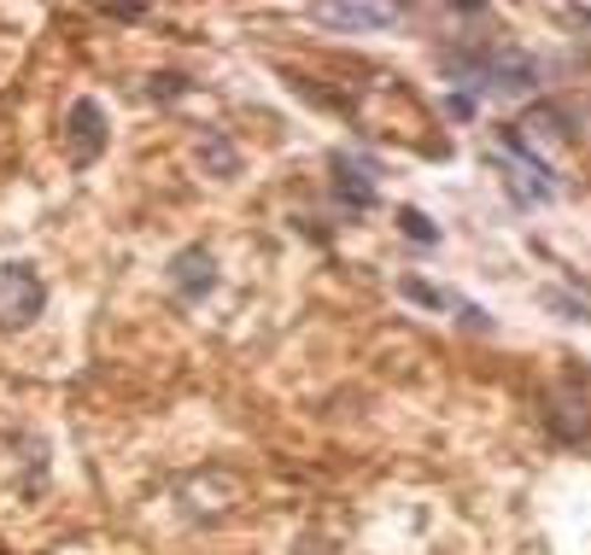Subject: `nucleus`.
<instances>
[{"label":"nucleus","mask_w":591,"mask_h":555,"mask_svg":"<svg viewBox=\"0 0 591 555\" xmlns=\"http://www.w3.org/2000/svg\"><path fill=\"white\" fill-rule=\"evenodd\" d=\"M445 71L468 88H492V94H527L539 82V65L521 48H468V53H445Z\"/></svg>","instance_id":"nucleus-1"},{"label":"nucleus","mask_w":591,"mask_h":555,"mask_svg":"<svg viewBox=\"0 0 591 555\" xmlns=\"http://www.w3.org/2000/svg\"><path fill=\"white\" fill-rule=\"evenodd\" d=\"M217 286V258L206 252V245H182V252L170 258V293L182 304H199Z\"/></svg>","instance_id":"nucleus-4"},{"label":"nucleus","mask_w":591,"mask_h":555,"mask_svg":"<svg viewBox=\"0 0 591 555\" xmlns=\"http://www.w3.org/2000/svg\"><path fill=\"white\" fill-rule=\"evenodd\" d=\"M398 229L411 234L416 245H434V240H439V229H434V222H427L422 211H411V205H404V211H398Z\"/></svg>","instance_id":"nucleus-9"},{"label":"nucleus","mask_w":591,"mask_h":555,"mask_svg":"<svg viewBox=\"0 0 591 555\" xmlns=\"http://www.w3.org/2000/svg\"><path fill=\"white\" fill-rule=\"evenodd\" d=\"M334 188H340V199L352 205V211H363V205H375V181L363 176L357 164H345V158H340V181H334Z\"/></svg>","instance_id":"nucleus-8"},{"label":"nucleus","mask_w":591,"mask_h":555,"mask_svg":"<svg viewBox=\"0 0 591 555\" xmlns=\"http://www.w3.org/2000/svg\"><path fill=\"white\" fill-rule=\"evenodd\" d=\"M398 293H404V299H416V304H427V311H457V316L468 311L457 293H445V286H427V281H416V275H404V281H398Z\"/></svg>","instance_id":"nucleus-6"},{"label":"nucleus","mask_w":591,"mask_h":555,"mask_svg":"<svg viewBox=\"0 0 591 555\" xmlns=\"http://www.w3.org/2000/svg\"><path fill=\"white\" fill-rule=\"evenodd\" d=\"M48 304V286L35 275V263H0V334H18V327H30L42 316Z\"/></svg>","instance_id":"nucleus-2"},{"label":"nucleus","mask_w":591,"mask_h":555,"mask_svg":"<svg viewBox=\"0 0 591 555\" xmlns=\"http://www.w3.org/2000/svg\"><path fill=\"white\" fill-rule=\"evenodd\" d=\"M106 140H112V129H106L100 100H76V106L65 112V153H71V164H94L100 153H106Z\"/></svg>","instance_id":"nucleus-3"},{"label":"nucleus","mask_w":591,"mask_h":555,"mask_svg":"<svg viewBox=\"0 0 591 555\" xmlns=\"http://www.w3.org/2000/svg\"><path fill=\"white\" fill-rule=\"evenodd\" d=\"M568 18H574V24H591V7H574V12H568Z\"/></svg>","instance_id":"nucleus-10"},{"label":"nucleus","mask_w":591,"mask_h":555,"mask_svg":"<svg viewBox=\"0 0 591 555\" xmlns=\"http://www.w3.org/2000/svg\"><path fill=\"white\" fill-rule=\"evenodd\" d=\"M398 18V7H357V0H345V7H317V24H334V30H386Z\"/></svg>","instance_id":"nucleus-5"},{"label":"nucleus","mask_w":591,"mask_h":555,"mask_svg":"<svg viewBox=\"0 0 591 555\" xmlns=\"http://www.w3.org/2000/svg\"><path fill=\"white\" fill-rule=\"evenodd\" d=\"M199 164H206L211 176H235L240 170V153H235L229 135H206V140H199Z\"/></svg>","instance_id":"nucleus-7"}]
</instances>
